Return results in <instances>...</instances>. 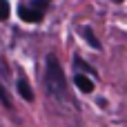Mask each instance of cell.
Wrapping results in <instances>:
<instances>
[{
    "label": "cell",
    "mask_w": 127,
    "mask_h": 127,
    "mask_svg": "<svg viewBox=\"0 0 127 127\" xmlns=\"http://www.w3.org/2000/svg\"><path fill=\"white\" fill-rule=\"evenodd\" d=\"M45 83H47V89L54 98L63 100V103H71V96H69V89H67V78H65V71L60 67V60L49 54L47 60H45Z\"/></svg>",
    "instance_id": "cell-1"
},
{
    "label": "cell",
    "mask_w": 127,
    "mask_h": 127,
    "mask_svg": "<svg viewBox=\"0 0 127 127\" xmlns=\"http://www.w3.org/2000/svg\"><path fill=\"white\" fill-rule=\"evenodd\" d=\"M18 13H20V18L27 20V22H38V20H42V13H38L36 9H31V7H27V4H22V7L18 9Z\"/></svg>",
    "instance_id": "cell-2"
},
{
    "label": "cell",
    "mask_w": 127,
    "mask_h": 127,
    "mask_svg": "<svg viewBox=\"0 0 127 127\" xmlns=\"http://www.w3.org/2000/svg\"><path fill=\"white\" fill-rule=\"evenodd\" d=\"M74 85L80 92H94V80H89V76H85V74H76L74 76Z\"/></svg>",
    "instance_id": "cell-3"
},
{
    "label": "cell",
    "mask_w": 127,
    "mask_h": 127,
    "mask_svg": "<svg viewBox=\"0 0 127 127\" xmlns=\"http://www.w3.org/2000/svg\"><path fill=\"white\" fill-rule=\"evenodd\" d=\"M16 85H18V94H20V96H22L27 103H31V100H33V94H31V87H29L27 78H22V76H20Z\"/></svg>",
    "instance_id": "cell-4"
},
{
    "label": "cell",
    "mask_w": 127,
    "mask_h": 127,
    "mask_svg": "<svg viewBox=\"0 0 127 127\" xmlns=\"http://www.w3.org/2000/svg\"><path fill=\"white\" fill-rule=\"evenodd\" d=\"M83 33H85V40H87V42H89V45H92L94 49H100V42H98V40L94 38V33H92V29H83Z\"/></svg>",
    "instance_id": "cell-5"
},
{
    "label": "cell",
    "mask_w": 127,
    "mask_h": 127,
    "mask_svg": "<svg viewBox=\"0 0 127 127\" xmlns=\"http://www.w3.org/2000/svg\"><path fill=\"white\" fill-rule=\"evenodd\" d=\"M47 2H49V0H33V2H31V9H36L38 13H42V16H45V9H47Z\"/></svg>",
    "instance_id": "cell-6"
},
{
    "label": "cell",
    "mask_w": 127,
    "mask_h": 127,
    "mask_svg": "<svg viewBox=\"0 0 127 127\" xmlns=\"http://www.w3.org/2000/svg\"><path fill=\"white\" fill-rule=\"evenodd\" d=\"M7 18H9V2L0 0V20H7Z\"/></svg>",
    "instance_id": "cell-7"
},
{
    "label": "cell",
    "mask_w": 127,
    "mask_h": 127,
    "mask_svg": "<svg viewBox=\"0 0 127 127\" xmlns=\"http://www.w3.org/2000/svg\"><path fill=\"white\" fill-rule=\"evenodd\" d=\"M0 100H2V105H4V107H13V105H11L9 94H7V92H4V87H2V83H0Z\"/></svg>",
    "instance_id": "cell-8"
},
{
    "label": "cell",
    "mask_w": 127,
    "mask_h": 127,
    "mask_svg": "<svg viewBox=\"0 0 127 127\" xmlns=\"http://www.w3.org/2000/svg\"><path fill=\"white\" fill-rule=\"evenodd\" d=\"M76 67H78V71H87V74H96V71H94V69H92L89 65H85V63H83L80 58H76Z\"/></svg>",
    "instance_id": "cell-9"
}]
</instances>
